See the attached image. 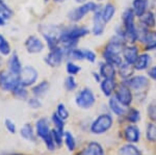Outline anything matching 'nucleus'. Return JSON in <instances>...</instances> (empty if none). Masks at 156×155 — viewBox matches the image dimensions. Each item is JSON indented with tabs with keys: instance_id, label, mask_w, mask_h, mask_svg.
I'll list each match as a JSON object with an SVG mask.
<instances>
[{
	"instance_id": "1",
	"label": "nucleus",
	"mask_w": 156,
	"mask_h": 155,
	"mask_svg": "<svg viewBox=\"0 0 156 155\" xmlns=\"http://www.w3.org/2000/svg\"><path fill=\"white\" fill-rule=\"evenodd\" d=\"M90 33L89 28L85 26H74L70 27V28L64 29L58 36L59 40V46L62 49H72L76 48L78 41L81 37Z\"/></svg>"
},
{
	"instance_id": "2",
	"label": "nucleus",
	"mask_w": 156,
	"mask_h": 155,
	"mask_svg": "<svg viewBox=\"0 0 156 155\" xmlns=\"http://www.w3.org/2000/svg\"><path fill=\"white\" fill-rule=\"evenodd\" d=\"M115 97L118 99L120 103L126 107H129L132 104L133 99H134V95L127 83L124 80H122L120 83H118L117 87L115 91Z\"/></svg>"
},
{
	"instance_id": "3",
	"label": "nucleus",
	"mask_w": 156,
	"mask_h": 155,
	"mask_svg": "<svg viewBox=\"0 0 156 155\" xmlns=\"http://www.w3.org/2000/svg\"><path fill=\"white\" fill-rule=\"evenodd\" d=\"M97 7L98 4H96L95 2H85V3L81 4V5H79L78 7H75L72 11H70V12L68 14V17H69L71 22L77 23V22L81 21L89 12H94Z\"/></svg>"
},
{
	"instance_id": "4",
	"label": "nucleus",
	"mask_w": 156,
	"mask_h": 155,
	"mask_svg": "<svg viewBox=\"0 0 156 155\" xmlns=\"http://www.w3.org/2000/svg\"><path fill=\"white\" fill-rule=\"evenodd\" d=\"M133 93L147 92L150 86V78L146 75H133L127 80H124Z\"/></svg>"
},
{
	"instance_id": "5",
	"label": "nucleus",
	"mask_w": 156,
	"mask_h": 155,
	"mask_svg": "<svg viewBox=\"0 0 156 155\" xmlns=\"http://www.w3.org/2000/svg\"><path fill=\"white\" fill-rule=\"evenodd\" d=\"M20 84L19 74L11 71H3L0 73V87L4 91H14Z\"/></svg>"
},
{
	"instance_id": "6",
	"label": "nucleus",
	"mask_w": 156,
	"mask_h": 155,
	"mask_svg": "<svg viewBox=\"0 0 156 155\" xmlns=\"http://www.w3.org/2000/svg\"><path fill=\"white\" fill-rule=\"evenodd\" d=\"M112 118L110 114H100L98 118L93 122L90 126V131L95 134H101L109 130L110 127L112 126Z\"/></svg>"
},
{
	"instance_id": "7",
	"label": "nucleus",
	"mask_w": 156,
	"mask_h": 155,
	"mask_svg": "<svg viewBox=\"0 0 156 155\" xmlns=\"http://www.w3.org/2000/svg\"><path fill=\"white\" fill-rule=\"evenodd\" d=\"M75 101H76V104L80 108L89 109L95 104L96 98H95V95L92 90L85 87V89L81 90L80 92H78V94L76 95V98H75Z\"/></svg>"
},
{
	"instance_id": "8",
	"label": "nucleus",
	"mask_w": 156,
	"mask_h": 155,
	"mask_svg": "<svg viewBox=\"0 0 156 155\" xmlns=\"http://www.w3.org/2000/svg\"><path fill=\"white\" fill-rule=\"evenodd\" d=\"M140 52L142 50H140V46L138 44H126L123 49L122 57L125 62L133 66Z\"/></svg>"
},
{
	"instance_id": "9",
	"label": "nucleus",
	"mask_w": 156,
	"mask_h": 155,
	"mask_svg": "<svg viewBox=\"0 0 156 155\" xmlns=\"http://www.w3.org/2000/svg\"><path fill=\"white\" fill-rule=\"evenodd\" d=\"M105 25L106 23L102 18V7L98 5V7L94 12V17H93V28L92 33L95 37H100L104 33Z\"/></svg>"
},
{
	"instance_id": "10",
	"label": "nucleus",
	"mask_w": 156,
	"mask_h": 155,
	"mask_svg": "<svg viewBox=\"0 0 156 155\" xmlns=\"http://www.w3.org/2000/svg\"><path fill=\"white\" fill-rule=\"evenodd\" d=\"M19 75H20V83L23 86H31V84L34 83L37 79V70L29 66L25 67V68H22Z\"/></svg>"
},
{
	"instance_id": "11",
	"label": "nucleus",
	"mask_w": 156,
	"mask_h": 155,
	"mask_svg": "<svg viewBox=\"0 0 156 155\" xmlns=\"http://www.w3.org/2000/svg\"><path fill=\"white\" fill-rule=\"evenodd\" d=\"M138 45L142 47V51L149 52V53L152 51H156V29H149Z\"/></svg>"
},
{
	"instance_id": "12",
	"label": "nucleus",
	"mask_w": 156,
	"mask_h": 155,
	"mask_svg": "<svg viewBox=\"0 0 156 155\" xmlns=\"http://www.w3.org/2000/svg\"><path fill=\"white\" fill-rule=\"evenodd\" d=\"M65 58L64 55V49L62 47H58V48L51 50V51L48 53V55L46 56L45 61H46L47 65H49L52 68H57L62 65V59Z\"/></svg>"
},
{
	"instance_id": "13",
	"label": "nucleus",
	"mask_w": 156,
	"mask_h": 155,
	"mask_svg": "<svg viewBox=\"0 0 156 155\" xmlns=\"http://www.w3.org/2000/svg\"><path fill=\"white\" fill-rule=\"evenodd\" d=\"M151 62H152V56L149 52L142 51L138 55L137 59L135 61L134 65V70L135 72H142V71H147L148 69L151 67Z\"/></svg>"
},
{
	"instance_id": "14",
	"label": "nucleus",
	"mask_w": 156,
	"mask_h": 155,
	"mask_svg": "<svg viewBox=\"0 0 156 155\" xmlns=\"http://www.w3.org/2000/svg\"><path fill=\"white\" fill-rule=\"evenodd\" d=\"M150 2L151 0H132L131 1V9L137 19L142 17L147 11L151 9Z\"/></svg>"
},
{
	"instance_id": "15",
	"label": "nucleus",
	"mask_w": 156,
	"mask_h": 155,
	"mask_svg": "<svg viewBox=\"0 0 156 155\" xmlns=\"http://www.w3.org/2000/svg\"><path fill=\"white\" fill-rule=\"evenodd\" d=\"M137 23L147 27L148 29H156V16L153 9H149L137 19Z\"/></svg>"
},
{
	"instance_id": "16",
	"label": "nucleus",
	"mask_w": 156,
	"mask_h": 155,
	"mask_svg": "<svg viewBox=\"0 0 156 155\" xmlns=\"http://www.w3.org/2000/svg\"><path fill=\"white\" fill-rule=\"evenodd\" d=\"M25 47L29 53H39L44 49V44L39 37L36 36H31L25 42Z\"/></svg>"
},
{
	"instance_id": "17",
	"label": "nucleus",
	"mask_w": 156,
	"mask_h": 155,
	"mask_svg": "<svg viewBox=\"0 0 156 155\" xmlns=\"http://www.w3.org/2000/svg\"><path fill=\"white\" fill-rule=\"evenodd\" d=\"M117 86H118V82L115 80V78H103L100 81L101 91L104 94V96L106 97H110L112 96V94H115Z\"/></svg>"
},
{
	"instance_id": "18",
	"label": "nucleus",
	"mask_w": 156,
	"mask_h": 155,
	"mask_svg": "<svg viewBox=\"0 0 156 155\" xmlns=\"http://www.w3.org/2000/svg\"><path fill=\"white\" fill-rule=\"evenodd\" d=\"M99 74L102 78H115L117 77V68L109 62H102L100 64Z\"/></svg>"
},
{
	"instance_id": "19",
	"label": "nucleus",
	"mask_w": 156,
	"mask_h": 155,
	"mask_svg": "<svg viewBox=\"0 0 156 155\" xmlns=\"http://www.w3.org/2000/svg\"><path fill=\"white\" fill-rule=\"evenodd\" d=\"M117 69H118L117 73L121 78H122V80H127L130 77H132L135 73L134 67H133L132 65L127 64V62H123L122 65L118 67Z\"/></svg>"
},
{
	"instance_id": "20",
	"label": "nucleus",
	"mask_w": 156,
	"mask_h": 155,
	"mask_svg": "<svg viewBox=\"0 0 156 155\" xmlns=\"http://www.w3.org/2000/svg\"><path fill=\"white\" fill-rule=\"evenodd\" d=\"M108 105H109L112 111L114 112L115 114L119 116V117L125 116V114H126V112H127V109H128V107L123 105L122 103H120V102L118 101V99L115 98V96H110L109 102H108Z\"/></svg>"
},
{
	"instance_id": "21",
	"label": "nucleus",
	"mask_w": 156,
	"mask_h": 155,
	"mask_svg": "<svg viewBox=\"0 0 156 155\" xmlns=\"http://www.w3.org/2000/svg\"><path fill=\"white\" fill-rule=\"evenodd\" d=\"M124 136L129 143H137L140 139V129L135 125H128L124 130Z\"/></svg>"
},
{
	"instance_id": "22",
	"label": "nucleus",
	"mask_w": 156,
	"mask_h": 155,
	"mask_svg": "<svg viewBox=\"0 0 156 155\" xmlns=\"http://www.w3.org/2000/svg\"><path fill=\"white\" fill-rule=\"evenodd\" d=\"M77 155H104V151L100 144L96 142H90L87 144V148L79 152Z\"/></svg>"
},
{
	"instance_id": "23",
	"label": "nucleus",
	"mask_w": 156,
	"mask_h": 155,
	"mask_svg": "<svg viewBox=\"0 0 156 155\" xmlns=\"http://www.w3.org/2000/svg\"><path fill=\"white\" fill-rule=\"evenodd\" d=\"M115 12H117V7L112 2H107L104 6L102 7V18L104 20L105 23H109L112 19H114Z\"/></svg>"
},
{
	"instance_id": "24",
	"label": "nucleus",
	"mask_w": 156,
	"mask_h": 155,
	"mask_svg": "<svg viewBox=\"0 0 156 155\" xmlns=\"http://www.w3.org/2000/svg\"><path fill=\"white\" fill-rule=\"evenodd\" d=\"M37 136L40 137H42L43 139H45L47 136L51 133L49 129V123L47 119H41L37 121Z\"/></svg>"
},
{
	"instance_id": "25",
	"label": "nucleus",
	"mask_w": 156,
	"mask_h": 155,
	"mask_svg": "<svg viewBox=\"0 0 156 155\" xmlns=\"http://www.w3.org/2000/svg\"><path fill=\"white\" fill-rule=\"evenodd\" d=\"M102 57H103V59H104V62H109L110 65H112L115 68L121 66L122 62H124L122 55L114 54V53H108V52H105V51H102Z\"/></svg>"
},
{
	"instance_id": "26",
	"label": "nucleus",
	"mask_w": 156,
	"mask_h": 155,
	"mask_svg": "<svg viewBox=\"0 0 156 155\" xmlns=\"http://www.w3.org/2000/svg\"><path fill=\"white\" fill-rule=\"evenodd\" d=\"M9 66L11 72L16 74H20V72L22 70V66H21V62H20L19 57L16 53L12 54V56L11 57V59L9 62Z\"/></svg>"
},
{
	"instance_id": "27",
	"label": "nucleus",
	"mask_w": 156,
	"mask_h": 155,
	"mask_svg": "<svg viewBox=\"0 0 156 155\" xmlns=\"http://www.w3.org/2000/svg\"><path fill=\"white\" fill-rule=\"evenodd\" d=\"M125 116H126L127 121L132 124L137 123L140 120V112L137 108H135V107H130L129 109H127V112Z\"/></svg>"
},
{
	"instance_id": "28",
	"label": "nucleus",
	"mask_w": 156,
	"mask_h": 155,
	"mask_svg": "<svg viewBox=\"0 0 156 155\" xmlns=\"http://www.w3.org/2000/svg\"><path fill=\"white\" fill-rule=\"evenodd\" d=\"M120 155H143L142 152L138 150L136 147L131 144H128L123 146L119 151Z\"/></svg>"
},
{
	"instance_id": "29",
	"label": "nucleus",
	"mask_w": 156,
	"mask_h": 155,
	"mask_svg": "<svg viewBox=\"0 0 156 155\" xmlns=\"http://www.w3.org/2000/svg\"><path fill=\"white\" fill-rule=\"evenodd\" d=\"M146 137L149 142L156 143V124L155 123H149L146 128Z\"/></svg>"
},
{
	"instance_id": "30",
	"label": "nucleus",
	"mask_w": 156,
	"mask_h": 155,
	"mask_svg": "<svg viewBox=\"0 0 156 155\" xmlns=\"http://www.w3.org/2000/svg\"><path fill=\"white\" fill-rule=\"evenodd\" d=\"M48 89H49V83L47 81H43L41 83L37 84V86L32 87V92L37 96H43V95L47 93Z\"/></svg>"
},
{
	"instance_id": "31",
	"label": "nucleus",
	"mask_w": 156,
	"mask_h": 155,
	"mask_svg": "<svg viewBox=\"0 0 156 155\" xmlns=\"http://www.w3.org/2000/svg\"><path fill=\"white\" fill-rule=\"evenodd\" d=\"M21 136L24 137L25 139H28V141H34V129H32L31 125L26 124L22 127L21 129Z\"/></svg>"
},
{
	"instance_id": "32",
	"label": "nucleus",
	"mask_w": 156,
	"mask_h": 155,
	"mask_svg": "<svg viewBox=\"0 0 156 155\" xmlns=\"http://www.w3.org/2000/svg\"><path fill=\"white\" fill-rule=\"evenodd\" d=\"M147 114L151 121L156 124V99L152 100L149 103L147 108Z\"/></svg>"
},
{
	"instance_id": "33",
	"label": "nucleus",
	"mask_w": 156,
	"mask_h": 155,
	"mask_svg": "<svg viewBox=\"0 0 156 155\" xmlns=\"http://www.w3.org/2000/svg\"><path fill=\"white\" fill-rule=\"evenodd\" d=\"M0 53L3 55H9L11 53V46L2 34H0Z\"/></svg>"
},
{
	"instance_id": "34",
	"label": "nucleus",
	"mask_w": 156,
	"mask_h": 155,
	"mask_svg": "<svg viewBox=\"0 0 156 155\" xmlns=\"http://www.w3.org/2000/svg\"><path fill=\"white\" fill-rule=\"evenodd\" d=\"M65 143H66V146L68 147L69 151H74L75 147H76V143H75V139L73 137L71 132H65Z\"/></svg>"
},
{
	"instance_id": "35",
	"label": "nucleus",
	"mask_w": 156,
	"mask_h": 155,
	"mask_svg": "<svg viewBox=\"0 0 156 155\" xmlns=\"http://www.w3.org/2000/svg\"><path fill=\"white\" fill-rule=\"evenodd\" d=\"M67 72L69 75H71V76H74V75H77L78 73L80 72V70H81V68H80L78 65H76L75 62H67Z\"/></svg>"
},
{
	"instance_id": "36",
	"label": "nucleus",
	"mask_w": 156,
	"mask_h": 155,
	"mask_svg": "<svg viewBox=\"0 0 156 155\" xmlns=\"http://www.w3.org/2000/svg\"><path fill=\"white\" fill-rule=\"evenodd\" d=\"M65 87H66L67 91L72 92L74 91L75 89L77 87V82L75 80V78L73 76H68L66 79H65Z\"/></svg>"
},
{
	"instance_id": "37",
	"label": "nucleus",
	"mask_w": 156,
	"mask_h": 155,
	"mask_svg": "<svg viewBox=\"0 0 156 155\" xmlns=\"http://www.w3.org/2000/svg\"><path fill=\"white\" fill-rule=\"evenodd\" d=\"M56 114L59 117V118H62V120H64V121L69 118V111H67L66 106H65L62 103H60V104H58V105H57Z\"/></svg>"
},
{
	"instance_id": "38",
	"label": "nucleus",
	"mask_w": 156,
	"mask_h": 155,
	"mask_svg": "<svg viewBox=\"0 0 156 155\" xmlns=\"http://www.w3.org/2000/svg\"><path fill=\"white\" fill-rule=\"evenodd\" d=\"M52 122L54 123L55 127H56V129L60 132H62V129H64V126H65V123H64V120L62 118H59L58 116L56 114V112L53 114V116H52Z\"/></svg>"
},
{
	"instance_id": "39",
	"label": "nucleus",
	"mask_w": 156,
	"mask_h": 155,
	"mask_svg": "<svg viewBox=\"0 0 156 155\" xmlns=\"http://www.w3.org/2000/svg\"><path fill=\"white\" fill-rule=\"evenodd\" d=\"M14 94H15V96L17 97V98H19V99H25L27 97V92H26V90H24V87L23 86H18L16 87V89L14 90Z\"/></svg>"
},
{
	"instance_id": "40",
	"label": "nucleus",
	"mask_w": 156,
	"mask_h": 155,
	"mask_svg": "<svg viewBox=\"0 0 156 155\" xmlns=\"http://www.w3.org/2000/svg\"><path fill=\"white\" fill-rule=\"evenodd\" d=\"M51 132H52V136H53L55 145L60 147L62 144V132L58 131L57 129H54V130H52Z\"/></svg>"
},
{
	"instance_id": "41",
	"label": "nucleus",
	"mask_w": 156,
	"mask_h": 155,
	"mask_svg": "<svg viewBox=\"0 0 156 155\" xmlns=\"http://www.w3.org/2000/svg\"><path fill=\"white\" fill-rule=\"evenodd\" d=\"M83 54H84V59H87V62H96L97 55L94 51L89 50V49H83Z\"/></svg>"
},
{
	"instance_id": "42",
	"label": "nucleus",
	"mask_w": 156,
	"mask_h": 155,
	"mask_svg": "<svg viewBox=\"0 0 156 155\" xmlns=\"http://www.w3.org/2000/svg\"><path fill=\"white\" fill-rule=\"evenodd\" d=\"M45 141V144H46L47 148H48L50 151H53L54 150V147H55V143H54V139H53V136H52V132L49 134L46 139H44Z\"/></svg>"
},
{
	"instance_id": "43",
	"label": "nucleus",
	"mask_w": 156,
	"mask_h": 155,
	"mask_svg": "<svg viewBox=\"0 0 156 155\" xmlns=\"http://www.w3.org/2000/svg\"><path fill=\"white\" fill-rule=\"evenodd\" d=\"M147 75L150 79L156 81V65L155 66H151L150 68L147 70Z\"/></svg>"
},
{
	"instance_id": "44",
	"label": "nucleus",
	"mask_w": 156,
	"mask_h": 155,
	"mask_svg": "<svg viewBox=\"0 0 156 155\" xmlns=\"http://www.w3.org/2000/svg\"><path fill=\"white\" fill-rule=\"evenodd\" d=\"M5 127H6L7 130H9V132H12V133H15V132H16V127H15V124L12 123L11 120H6V121H5Z\"/></svg>"
},
{
	"instance_id": "45",
	"label": "nucleus",
	"mask_w": 156,
	"mask_h": 155,
	"mask_svg": "<svg viewBox=\"0 0 156 155\" xmlns=\"http://www.w3.org/2000/svg\"><path fill=\"white\" fill-rule=\"evenodd\" d=\"M28 104H29L30 107H32V108H39V107L41 106L40 101H39V100H37V99H30Z\"/></svg>"
},
{
	"instance_id": "46",
	"label": "nucleus",
	"mask_w": 156,
	"mask_h": 155,
	"mask_svg": "<svg viewBox=\"0 0 156 155\" xmlns=\"http://www.w3.org/2000/svg\"><path fill=\"white\" fill-rule=\"evenodd\" d=\"M93 76L95 77V79L98 81V82H100L101 81V76H100V74L99 73H93Z\"/></svg>"
},
{
	"instance_id": "47",
	"label": "nucleus",
	"mask_w": 156,
	"mask_h": 155,
	"mask_svg": "<svg viewBox=\"0 0 156 155\" xmlns=\"http://www.w3.org/2000/svg\"><path fill=\"white\" fill-rule=\"evenodd\" d=\"M4 24H5V20L2 18L1 16H0V26H3Z\"/></svg>"
},
{
	"instance_id": "48",
	"label": "nucleus",
	"mask_w": 156,
	"mask_h": 155,
	"mask_svg": "<svg viewBox=\"0 0 156 155\" xmlns=\"http://www.w3.org/2000/svg\"><path fill=\"white\" fill-rule=\"evenodd\" d=\"M75 1L77 2V3H80V4H83L87 2V0H75Z\"/></svg>"
},
{
	"instance_id": "49",
	"label": "nucleus",
	"mask_w": 156,
	"mask_h": 155,
	"mask_svg": "<svg viewBox=\"0 0 156 155\" xmlns=\"http://www.w3.org/2000/svg\"><path fill=\"white\" fill-rule=\"evenodd\" d=\"M54 1H56V2H62L64 0H54Z\"/></svg>"
},
{
	"instance_id": "50",
	"label": "nucleus",
	"mask_w": 156,
	"mask_h": 155,
	"mask_svg": "<svg viewBox=\"0 0 156 155\" xmlns=\"http://www.w3.org/2000/svg\"><path fill=\"white\" fill-rule=\"evenodd\" d=\"M97 1H98V2H101V1H103V0H97Z\"/></svg>"
},
{
	"instance_id": "51",
	"label": "nucleus",
	"mask_w": 156,
	"mask_h": 155,
	"mask_svg": "<svg viewBox=\"0 0 156 155\" xmlns=\"http://www.w3.org/2000/svg\"><path fill=\"white\" fill-rule=\"evenodd\" d=\"M14 155H23V154H14Z\"/></svg>"
},
{
	"instance_id": "52",
	"label": "nucleus",
	"mask_w": 156,
	"mask_h": 155,
	"mask_svg": "<svg viewBox=\"0 0 156 155\" xmlns=\"http://www.w3.org/2000/svg\"><path fill=\"white\" fill-rule=\"evenodd\" d=\"M154 12H155V16H156V9H155V11H154Z\"/></svg>"
},
{
	"instance_id": "53",
	"label": "nucleus",
	"mask_w": 156,
	"mask_h": 155,
	"mask_svg": "<svg viewBox=\"0 0 156 155\" xmlns=\"http://www.w3.org/2000/svg\"><path fill=\"white\" fill-rule=\"evenodd\" d=\"M45 1H48V0H45Z\"/></svg>"
}]
</instances>
